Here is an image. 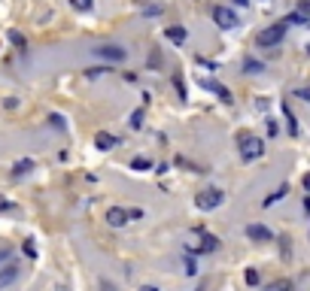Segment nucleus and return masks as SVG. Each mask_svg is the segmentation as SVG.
<instances>
[{
    "instance_id": "obj_28",
    "label": "nucleus",
    "mask_w": 310,
    "mask_h": 291,
    "mask_svg": "<svg viewBox=\"0 0 310 291\" xmlns=\"http://www.w3.org/2000/svg\"><path fill=\"white\" fill-rule=\"evenodd\" d=\"M198 273V267H195V261L192 258H186V276H195Z\"/></svg>"
},
{
    "instance_id": "obj_27",
    "label": "nucleus",
    "mask_w": 310,
    "mask_h": 291,
    "mask_svg": "<svg viewBox=\"0 0 310 291\" xmlns=\"http://www.w3.org/2000/svg\"><path fill=\"white\" fill-rule=\"evenodd\" d=\"M70 3H73L76 9H82V12H88V9H91V0H70Z\"/></svg>"
},
{
    "instance_id": "obj_21",
    "label": "nucleus",
    "mask_w": 310,
    "mask_h": 291,
    "mask_svg": "<svg viewBox=\"0 0 310 291\" xmlns=\"http://www.w3.org/2000/svg\"><path fill=\"white\" fill-rule=\"evenodd\" d=\"M143 115H146L143 109H134V112H131V128H134V131H140V128H143Z\"/></svg>"
},
{
    "instance_id": "obj_29",
    "label": "nucleus",
    "mask_w": 310,
    "mask_h": 291,
    "mask_svg": "<svg viewBox=\"0 0 310 291\" xmlns=\"http://www.w3.org/2000/svg\"><path fill=\"white\" fill-rule=\"evenodd\" d=\"M128 219H131V222H134V219H143V210H137V206L128 210Z\"/></svg>"
},
{
    "instance_id": "obj_25",
    "label": "nucleus",
    "mask_w": 310,
    "mask_h": 291,
    "mask_svg": "<svg viewBox=\"0 0 310 291\" xmlns=\"http://www.w3.org/2000/svg\"><path fill=\"white\" fill-rule=\"evenodd\" d=\"M295 97H301L304 103H310V85H304V88H295Z\"/></svg>"
},
{
    "instance_id": "obj_18",
    "label": "nucleus",
    "mask_w": 310,
    "mask_h": 291,
    "mask_svg": "<svg viewBox=\"0 0 310 291\" xmlns=\"http://www.w3.org/2000/svg\"><path fill=\"white\" fill-rule=\"evenodd\" d=\"M30 170H33V161H27V158H24V161H18V164L12 167V173H15V176H24V173H30Z\"/></svg>"
},
{
    "instance_id": "obj_37",
    "label": "nucleus",
    "mask_w": 310,
    "mask_h": 291,
    "mask_svg": "<svg viewBox=\"0 0 310 291\" xmlns=\"http://www.w3.org/2000/svg\"><path fill=\"white\" fill-rule=\"evenodd\" d=\"M307 55H310V46H307Z\"/></svg>"
},
{
    "instance_id": "obj_8",
    "label": "nucleus",
    "mask_w": 310,
    "mask_h": 291,
    "mask_svg": "<svg viewBox=\"0 0 310 291\" xmlns=\"http://www.w3.org/2000/svg\"><path fill=\"white\" fill-rule=\"evenodd\" d=\"M247 237H250L253 243H271V240H274V234H271L265 225H247Z\"/></svg>"
},
{
    "instance_id": "obj_14",
    "label": "nucleus",
    "mask_w": 310,
    "mask_h": 291,
    "mask_svg": "<svg viewBox=\"0 0 310 291\" xmlns=\"http://www.w3.org/2000/svg\"><path fill=\"white\" fill-rule=\"evenodd\" d=\"M280 109H283V115H286V124H289V134L295 137V134H298V118H295V112L289 109V103H283Z\"/></svg>"
},
{
    "instance_id": "obj_30",
    "label": "nucleus",
    "mask_w": 310,
    "mask_h": 291,
    "mask_svg": "<svg viewBox=\"0 0 310 291\" xmlns=\"http://www.w3.org/2000/svg\"><path fill=\"white\" fill-rule=\"evenodd\" d=\"M24 255H27V258H37V249H33V246H30V240H27V243H24Z\"/></svg>"
},
{
    "instance_id": "obj_6",
    "label": "nucleus",
    "mask_w": 310,
    "mask_h": 291,
    "mask_svg": "<svg viewBox=\"0 0 310 291\" xmlns=\"http://www.w3.org/2000/svg\"><path fill=\"white\" fill-rule=\"evenodd\" d=\"M201 85H204L207 91H213V94H216V97H219V100H222L225 106H231V103H234V97H231V91H228L225 85H219V82H213V79H204Z\"/></svg>"
},
{
    "instance_id": "obj_3",
    "label": "nucleus",
    "mask_w": 310,
    "mask_h": 291,
    "mask_svg": "<svg viewBox=\"0 0 310 291\" xmlns=\"http://www.w3.org/2000/svg\"><path fill=\"white\" fill-rule=\"evenodd\" d=\"M222 200H225V194L219 188H204L201 194H195V206L198 210H216Z\"/></svg>"
},
{
    "instance_id": "obj_33",
    "label": "nucleus",
    "mask_w": 310,
    "mask_h": 291,
    "mask_svg": "<svg viewBox=\"0 0 310 291\" xmlns=\"http://www.w3.org/2000/svg\"><path fill=\"white\" fill-rule=\"evenodd\" d=\"M301 182H304V188H307V191H310V173H307V176H304V179H301Z\"/></svg>"
},
{
    "instance_id": "obj_32",
    "label": "nucleus",
    "mask_w": 310,
    "mask_h": 291,
    "mask_svg": "<svg viewBox=\"0 0 310 291\" xmlns=\"http://www.w3.org/2000/svg\"><path fill=\"white\" fill-rule=\"evenodd\" d=\"M268 134H271V137H277V121H271V118H268Z\"/></svg>"
},
{
    "instance_id": "obj_2",
    "label": "nucleus",
    "mask_w": 310,
    "mask_h": 291,
    "mask_svg": "<svg viewBox=\"0 0 310 291\" xmlns=\"http://www.w3.org/2000/svg\"><path fill=\"white\" fill-rule=\"evenodd\" d=\"M265 155V143L253 134H240V158L244 161H256Z\"/></svg>"
},
{
    "instance_id": "obj_12",
    "label": "nucleus",
    "mask_w": 310,
    "mask_h": 291,
    "mask_svg": "<svg viewBox=\"0 0 310 291\" xmlns=\"http://www.w3.org/2000/svg\"><path fill=\"white\" fill-rule=\"evenodd\" d=\"M244 73L259 76V73H265V64H262V61H256V58H244Z\"/></svg>"
},
{
    "instance_id": "obj_22",
    "label": "nucleus",
    "mask_w": 310,
    "mask_h": 291,
    "mask_svg": "<svg viewBox=\"0 0 310 291\" xmlns=\"http://www.w3.org/2000/svg\"><path fill=\"white\" fill-rule=\"evenodd\" d=\"M49 121H52V128H58V131H64L67 124H64V115H58V112H52L49 115Z\"/></svg>"
},
{
    "instance_id": "obj_5",
    "label": "nucleus",
    "mask_w": 310,
    "mask_h": 291,
    "mask_svg": "<svg viewBox=\"0 0 310 291\" xmlns=\"http://www.w3.org/2000/svg\"><path fill=\"white\" fill-rule=\"evenodd\" d=\"M94 55H97V58H104V61H113V64L128 58V52H125V49H119V46H97V49H94Z\"/></svg>"
},
{
    "instance_id": "obj_24",
    "label": "nucleus",
    "mask_w": 310,
    "mask_h": 291,
    "mask_svg": "<svg viewBox=\"0 0 310 291\" xmlns=\"http://www.w3.org/2000/svg\"><path fill=\"white\" fill-rule=\"evenodd\" d=\"M174 85H177V94H180V97L186 100V85H183V76H180V73L174 76Z\"/></svg>"
},
{
    "instance_id": "obj_23",
    "label": "nucleus",
    "mask_w": 310,
    "mask_h": 291,
    "mask_svg": "<svg viewBox=\"0 0 310 291\" xmlns=\"http://www.w3.org/2000/svg\"><path fill=\"white\" fill-rule=\"evenodd\" d=\"M104 73H110V70H107V67H91V70H85L88 79H97V76H104Z\"/></svg>"
},
{
    "instance_id": "obj_11",
    "label": "nucleus",
    "mask_w": 310,
    "mask_h": 291,
    "mask_svg": "<svg viewBox=\"0 0 310 291\" xmlns=\"http://www.w3.org/2000/svg\"><path fill=\"white\" fill-rule=\"evenodd\" d=\"M198 234H201V246L195 249L198 255H201V252H216V249H219V240H216L213 234H204V231H198Z\"/></svg>"
},
{
    "instance_id": "obj_1",
    "label": "nucleus",
    "mask_w": 310,
    "mask_h": 291,
    "mask_svg": "<svg viewBox=\"0 0 310 291\" xmlns=\"http://www.w3.org/2000/svg\"><path fill=\"white\" fill-rule=\"evenodd\" d=\"M286 27H289V24H286V21L280 18L277 24L265 27V30H262L259 36H256V43H259V46H265V49H274V46H280V39L286 36Z\"/></svg>"
},
{
    "instance_id": "obj_35",
    "label": "nucleus",
    "mask_w": 310,
    "mask_h": 291,
    "mask_svg": "<svg viewBox=\"0 0 310 291\" xmlns=\"http://www.w3.org/2000/svg\"><path fill=\"white\" fill-rule=\"evenodd\" d=\"M0 210H9V203H6V200H3V197H0Z\"/></svg>"
},
{
    "instance_id": "obj_34",
    "label": "nucleus",
    "mask_w": 310,
    "mask_h": 291,
    "mask_svg": "<svg viewBox=\"0 0 310 291\" xmlns=\"http://www.w3.org/2000/svg\"><path fill=\"white\" fill-rule=\"evenodd\" d=\"M140 291H158V288H155V285H143Z\"/></svg>"
},
{
    "instance_id": "obj_19",
    "label": "nucleus",
    "mask_w": 310,
    "mask_h": 291,
    "mask_svg": "<svg viewBox=\"0 0 310 291\" xmlns=\"http://www.w3.org/2000/svg\"><path fill=\"white\" fill-rule=\"evenodd\" d=\"M265 291H292V282L289 279H277V282H271Z\"/></svg>"
},
{
    "instance_id": "obj_13",
    "label": "nucleus",
    "mask_w": 310,
    "mask_h": 291,
    "mask_svg": "<svg viewBox=\"0 0 310 291\" xmlns=\"http://www.w3.org/2000/svg\"><path fill=\"white\" fill-rule=\"evenodd\" d=\"M286 194H289V185H280V188H277V191H274V194H268V197H265V200H262V206H265V210H268V206H274V203H277V200H283V197H286Z\"/></svg>"
},
{
    "instance_id": "obj_7",
    "label": "nucleus",
    "mask_w": 310,
    "mask_h": 291,
    "mask_svg": "<svg viewBox=\"0 0 310 291\" xmlns=\"http://www.w3.org/2000/svg\"><path fill=\"white\" fill-rule=\"evenodd\" d=\"M18 276H21V264H15V261H12V264H6V267L0 270V291L9 288Z\"/></svg>"
},
{
    "instance_id": "obj_16",
    "label": "nucleus",
    "mask_w": 310,
    "mask_h": 291,
    "mask_svg": "<svg viewBox=\"0 0 310 291\" xmlns=\"http://www.w3.org/2000/svg\"><path fill=\"white\" fill-rule=\"evenodd\" d=\"M164 33H167V39H170V43H177V46H180V43H186V30H183V27H167Z\"/></svg>"
},
{
    "instance_id": "obj_26",
    "label": "nucleus",
    "mask_w": 310,
    "mask_h": 291,
    "mask_svg": "<svg viewBox=\"0 0 310 291\" xmlns=\"http://www.w3.org/2000/svg\"><path fill=\"white\" fill-rule=\"evenodd\" d=\"M247 285H259V270H247Z\"/></svg>"
},
{
    "instance_id": "obj_36",
    "label": "nucleus",
    "mask_w": 310,
    "mask_h": 291,
    "mask_svg": "<svg viewBox=\"0 0 310 291\" xmlns=\"http://www.w3.org/2000/svg\"><path fill=\"white\" fill-rule=\"evenodd\" d=\"M234 3H237V6H247V3H250V0H234Z\"/></svg>"
},
{
    "instance_id": "obj_9",
    "label": "nucleus",
    "mask_w": 310,
    "mask_h": 291,
    "mask_svg": "<svg viewBox=\"0 0 310 291\" xmlns=\"http://www.w3.org/2000/svg\"><path fill=\"white\" fill-rule=\"evenodd\" d=\"M131 219H128V210H122V206H110L107 210V225H113V228H122V225H128Z\"/></svg>"
},
{
    "instance_id": "obj_31",
    "label": "nucleus",
    "mask_w": 310,
    "mask_h": 291,
    "mask_svg": "<svg viewBox=\"0 0 310 291\" xmlns=\"http://www.w3.org/2000/svg\"><path fill=\"white\" fill-rule=\"evenodd\" d=\"M9 261V246H0V264Z\"/></svg>"
},
{
    "instance_id": "obj_4",
    "label": "nucleus",
    "mask_w": 310,
    "mask_h": 291,
    "mask_svg": "<svg viewBox=\"0 0 310 291\" xmlns=\"http://www.w3.org/2000/svg\"><path fill=\"white\" fill-rule=\"evenodd\" d=\"M213 18H216V24H219V27H225V30H234V27L240 24L237 12H234V9H228V6H216V9H213Z\"/></svg>"
},
{
    "instance_id": "obj_17",
    "label": "nucleus",
    "mask_w": 310,
    "mask_h": 291,
    "mask_svg": "<svg viewBox=\"0 0 310 291\" xmlns=\"http://www.w3.org/2000/svg\"><path fill=\"white\" fill-rule=\"evenodd\" d=\"M295 12L304 18V24L310 27V0H298V6H295Z\"/></svg>"
},
{
    "instance_id": "obj_15",
    "label": "nucleus",
    "mask_w": 310,
    "mask_h": 291,
    "mask_svg": "<svg viewBox=\"0 0 310 291\" xmlns=\"http://www.w3.org/2000/svg\"><path fill=\"white\" fill-rule=\"evenodd\" d=\"M131 170H137V173H146V170H152V161H149V158H143V155H137V158L131 161Z\"/></svg>"
},
{
    "instance_id": "obj_20",
    "label": "nucleus",
    "mask_w": 310,
    "mask_h": 291,
    "mask_svg": "<svg viewBox=\"0 0 310 291\" xmlns=\"http://www.w3.org/2000/svg\"><path fill=\"white\" fill-rule=\"evenodd\" d=\"M6 36H9V43H12V46H15V49H24V46H27V43H24V36H21V33H18V30H9V33H6Z\"/></svg>"
},
{
    "instance_id": "obj_10",
    "label": "nucleus",
    "mask_w": 310,
    "mask_h": 291,
    "mask_svg": "<svg viewBox=\"0 0 310 291\" xmlns=\"http://www.w3.org/2000/svg\"><path fill=\"white\" fill-rule=\"evenodd\" d=\"M94 146H97L100 152H110V149L119 146V140H116L113 134H107V131H97V134H94Z\"/></svg>"
}]
</instances>
